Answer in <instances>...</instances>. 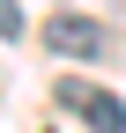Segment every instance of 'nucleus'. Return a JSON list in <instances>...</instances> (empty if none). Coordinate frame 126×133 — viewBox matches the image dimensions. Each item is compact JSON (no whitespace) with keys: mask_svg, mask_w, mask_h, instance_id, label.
<instances>
[{"mask_svg":"<svg viewBox=\"0 0 126 133\" xmlns=\"http://www.w3.org/2000/svg\"><path fill=\"white\" fill-rule=\"evenodd\" d=\"M59 111L82 118L89 133H126V96L104 81H59Z\"/></svg>","mask_w":126,"mask_h":133,"instance_id":"nucleus-1","label":"nucleus"},{"mask_svg":"<svg viewBox=\"0 0 126 133\" xmlns=\"http://www.w3.org/2000/svg\"><path fill=\"white\" fill-rule=\"evenodd\" d=\"M0 37H22V8L15 0H0Z\"/></svg>","mask_w":126,"mask_h":133,"instance_id":"nucleus-3","label":"nucleus"},{"mask_svg":"<svg viewBox=\"0 0 126 133\" xmlns=\"http://www.w3.org/2000/svg\"><path fill=\"white\" fill-rule=\"evenodd\" d=\"M45 52L52 59H104L111 52V30H104L97 15H52V22H45Z\"/></svg>","mask_w":126,"mask_h":133,"instance_id":"nucleus-2","label":"nucleus"}]
</instances>
